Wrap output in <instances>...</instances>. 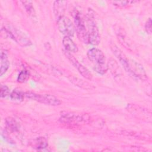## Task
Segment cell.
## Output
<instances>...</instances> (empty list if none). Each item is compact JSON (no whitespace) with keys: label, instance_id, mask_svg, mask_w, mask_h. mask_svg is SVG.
<instances>
[{"label":"cell","instance_id":"1","mask_svg":"<svg viewBox=\"0 0 152 152\" xmlns=\"http://www.w3.org/2000/svg\"><path fill=\"white\" fill-rule=\"evenodd\" d=\"M87 34L88 43L93 45H97L100 42V37L99 31L94 20L93 16L91 13L87 14Z\"/></svg>","mask_w":152,"mask_h":152},{"label":"cell","instance_id":"2","mask_svg":"<svg viewBox=\"0 0 152 152\" xmlns=\"http://www.w3.org/2000/svg\"><path fill=\"white\" fill-rule=\"evenodd\" d=\"M24 96L27 99L50 106H58L61 103L59 99L51 94H40L33 92H26L24 93Z\"/></svg>","mask_w":152,"mask_h":152},{"label":"cell","instance_id":"3","mask_svg":"<svg viewBox=\"0 0 152 152\" xmlns=\"http://www.w3.org/2000/svg\"><path fill=\"white\" fill-rule=\"evenodd\" d=\"M74 27L77 36L80 41L84 43H88V34L84 21L78 11L74 14Z\"/></svg>","mask_w":152,"mask_h":152},{"label":"cell","instance_id":"4","mask_svg":"<svg viewBox=\"0 0 152 152\" xmlns=\"http://www.w3.org/2000/svg\"><path fill=\"white\" fill-rule=\"evenodd\" d=\"M57 26L59 31L65 36L72 37L74 34L75 27L71 20L63 15L57 19Z\"/></svg>","mask_w":152,"mask_h":152},{"label":"cell","instance_id":"5","mask_svg":"<svg viewBox=\"0 0 152 152\" xmlns=\"http://www.w3.org/2000/svg\"><path fill=\"white\" fill-rule=\"evenodd\" d=\"M64 53L66 56V57L68 59V60L71 62V63L74 66L75 68L78 70V71L80 72V74L85 78L88 80H91L93 77L92 74L90 72V71L86 68L84 66H83L81 64H80L78 61L69 52H67L66 50H64Z\"/></svg>","mask_w":152,"mask_h":152},{"label":"cell","instance_id":"6","mask_svg":"<svg viewBox=\"0 0 152 152\" xmlns=\"http://www.w3.org/2000/svg\"><path fill=\"white\" fill-rule=\"evenodd\" d=\"M88 59L94 64V66L105 64V56L103 52L97 48H92L87 53Z\"/></svg>","mask_w":152,"mask_h":152},{"label":"cell","instance_id":"7","mask_svg":"<svg viewBox=\"0 0 152 152\" xmlns=\"http://www.w3.org/2000/svg\"><path fill=\"white\" fill-rule=\"evenodd\" d=\"M110 48L112 50L114 55L117 57V58L120 61L122 65L124 66L125 71L128 72L129 74L132 75L131 67H130V62L126 56L123 53V52L118 48V46L115 44L110 45Z\"/></svg>","mask_w":152,"mask_h":152},{"label":"cell","instance_id":"8","mask_svg":"<svg viewBox=\"0 0 152 152\" xmlns=\"http://www.w3.org/2000/svg\"><path fill=\"white\" fill-rule=\"evenodd\" d=\"M7 33L9 34L10 37L12 38L14 40L18 42L20 45L26 46H28L31 44V42L28 38H27L25 34L21 32L20 30L15 28H13L12 30H6Z\"/></svg>","mask_w":152,"mask_h":152},{"label":"cell","instance_id":"9","mask_svg":"<svg viewBox=\"0 0 152 152\" xmlns=\"http://www.w3.org/2000/svg\"><path fill=\"white\" fill-rule=\"evenodd\" d=\"M67 2L64 1H56L53 3V11L56 20L64 15V12L66 9Z\"/></svg>","mask_w":152,"mask_h":152},{"label":"cell","instance_id":"10","mask_svg":"<svg viewBox=\"0 0 152 152\" xmlns=\"http://www.w3.org/2000/svg\"><path fill=\"white\" fill-rule=\"evenodd\" d=\"M62 44L65 50L69 52H77L78 50L77 45L74 42L71 37L64 36L62 39Z\"/></svg>","mask_w":152,"mask_h":152},{"label":"cell","instance_id":"11","mask_svg":"<svg viewBox=\"0 0 152 152\" xmlns=\"http://www.w3.org/2000/svg\"><path fill=\"white\" fill-rule=\"evenodd\" d=\"M10 66V62L8 59L7 54L5 51H1V68H0V75L2 76L8 69Z\"/></svg>","mask_w":152,"mask_h":152},{"label":"cell","instance_id":"12","mask_svg":"<svg viewBox=\"0 0 152 152\" xmlns=\"http://www.w3.org/2000/svg\"><path fill=\"white\" fill-rule=\"evenodd\" d=\"M21 3L23 4L24 8L26 9V11L29 17L33 20H36V12L34 11V8L33 5V3L30 1H21Z\"/></svg>","mask_w":152,"mask_h":152},{"label":"cell","instance_id":"13","mask_svg":"<svg viewBox=\"0 0 152 152\" xmlns=\"http://www.w3.org/2000/svg\"><path fill=\"white\" fill-rule=\"evenodd\" d=\"M48 145V141L45 137H39L36 138L33 142L34 148L37 150H43Z\"/></svg>","mask_w":152,"mask_h":152},{"label":"cell","instance_id":"14","mask_svg":"<svg viewBox=\"0 0 152 152\" xmlns=\"http://www.w3.org/2000/svg\"><path fill=\"white\" fill-rule=\"evenodd\" d=\"M7 129L12 132H16L18 130L19 126L18 123L12 118H8L5 120Z\"/></svg>","mask_w":152,"mask_h":152},{"label":"cell","instance_id":"15","mask_svg":"<svg viewBox=\"0 0 152 152\" xmlns=\"http://www.w3.org/2000/svg\"><path fill=\"white\" fill-rule=\"evenodd\" d=\"M24 96V93H22L19 90H14L11 94L10 97L13 100H22Z\"/></svg>","mask_w":152,"mask_h":152},{"label":"cell","instance_id":"16","mask_svg":"<svg viewBox=\"0 0 152 152\" xmlns=\"http://www.w3.org/2000/svg\"><path fill=\"white\" fill-rule=\"evenodd\" d=\"M29 78V72L27 70L21 71L18 74L17 81L19 83H23L26 82Z\"/></svg>","mask_w":152,"mask_h":152},{"label":"cell","instance_id":"17","mask_svg":"<svg viewBox=\"0 0 152 152\" xmlns=\"http://www.w3.org/2000/svg\"><path fill=\"white\" fill-rule=\"evenodd\" d=\"M94 69L97 73L103 75L107 72L108 69V66L106 64H103L94 66Z\"/></svg>","mask_w":152,"mask_h":152},{"label":"cell","instance_id":"18","mask_svg":"<svg viewBox=\"0 0 152 152\" xmlns=\"http://www.w3.org/2000/svg\"><path fill=\"white\" fill-rule=\"evenodd\" d=\"M10 94V88L6 85H2L1 87V97H6Z\"/></svg>","mask_w":152,"mask_h":152},{"label":"cell","instance_id":"19","mask_svg":"<svg viewBox=\"0 0 152 152\" xmlns=\"http://www.w3.org/2000/svg\"><path fill=\"white\" fill-rule=\"evenodd\" d=\"M113 4L115 6L119 7H123L128 4H129V2H131V1H112V2Z\"/></svg>","mask_w":152,"mask_h":152},{"label":"cell","instance_id":"20","mask_svg":"<svg viewBox=\"0 0 152 152\" xmlns=\"http://www.w3.org/2000/svg\"><path fill=\"white\" fill-rule=\"evenodd\" d=\"M145 30L149 34L151 33V20L150 18H149L145 23Z\"/></svg>","mask_w":152,"mask_h":152}]
</instances>
